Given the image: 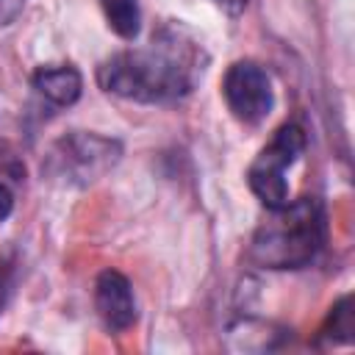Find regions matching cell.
Masks as SVG:
<instances>
[{
	"label": "cell",
	"mask_w": 355,
	"mask_h": 355,
	"mask_svg": "<svg viewBox=\"0 0 355 355\" xmlns=\"http://www.w3.org/2000/svg\"><path fill=\"white\" fill-rule=\"evenodd\" d=\"M208 53L180 22L161 25L147 44L108 55L97 67V86L130 103H178L202 80Z\"/></svg>",
	"instance_id": "6da1fadb"
},
{
	"label": "cell",
	"mask_w": 355,
	"mask_h": 355,
	"mask_svg": "<svg viewBox=\"0 0 355 355\" xmlns=\"http://www.w3.org/2000/svg\"><path fill=\"white\" fill-rule=\"evenodd\" d=\"M266 211L269 216L252 233L250 261L275 272L311 266L327 244L324 205L316 197H300Z\"/></svg>",
	"instance_id": "7a4b0ae2"
},
{
	"label": "cell",
	"mask_w": 355,
	"mask_h": 355,
	"mask_svg": "<svg viewBox=\"0 0 355 355\" xmlns=\"http://www.w3.org/2000/svg\"><path fill=\"white\" fill-rule=\"evenodd\" d=\"M122 158V141L94 130H69L58 136L42 161L47 180L61 186H92L105 178Z\"/></svg>",
	"instance_id": "3957f363"
},
{
	"label": "cell",
	"mask_w": 355,
	"mask_h": 355,
	"mask_svg": "<svg viewBox=\"0 0 355 355\" xmlns=\"http://www.w3.org/2000/svg\"><path fill=\"white\" fill-rule=\"evenodd\" d=\"M302 150H305L302 128L294 122H286L272 133V139L261 147L255 161L247 166V186L266 208H277L288 202L286 172L300 161Z\"/></svg>",
	"instance_id": "277c9868"
},
{
	"label": "cell",
	"mask_w": 355,
	"mask_h": 355,
	"mask_svg": "<svg viewBox=\"0 0 355 355\" xmlns=\"http://www.w3.org/2000/svg\"><path fill=\"white\" fill-rule=\"evenodd\" d=\"M222 97L233 119L241 125H261L275 108V89L269 72L250 58L233 61L222 78Z\"/></svg>",
	"instance_id": "5b68a950"
},
{
	"label": "cell",
	"mask_w": 355,
	"mask_h": 355,
	"mask_svg": "<svg viewBox=\"0 0 355 355\" xmlns=\"http://www.w3.org/2000/svg\"><path fill=\"white\" fill-rule=\"evenodd\" d=\"M94 311L105 330L125 333L139 319V305L130 280L116 269H103L94 280Z\"/></svg>",
	"instance_id": "8992f818"
},
{
	"label": "cell",
	"mask_w": 355,
	"mask_h": 355,
	"mask_svg": "<svg viewBox=\"0 0 355 355\" xmlns=\"http://www.w3.org/2000/svg\"><path fill=\"white\" fill-rule=\"evenodd\" d=\"M36 94L55 108L75 105L83 92V78L72 64H44L31 78Z\"/></svg>",
	"instance_id": "52a82bcc"
},
{
	"label": "cell",
	"mask_w": 355,
	"mask_h": 355,
	"mask_svg": "<svg viewBox=\"0 0 355 355\" xmlns=\"http://www.w3.org/2000/svg\"><path fill=\"white\" fill-rule=\"evenodd\" d=\"M108 28L119 39H136L141 31V11L139 0H100Z\"/></svg>",
	"instance_id": "ba28073f"
},
{
	"label": "cell",
	"mask_w": 355,
	"mask_h": 355,
	"mask_svg": "<svg viewBox=\"0 0 355 355\" xmlns=\"http://www.w3.org/2000/svg\"><path fill=\"white\" fill-rule=\"evenodd\" d=\"M327 341L333 344H349L352 341V333H355V322H352V297L344 294L327 313L322 330H319Z\"/></svg>",
	"instance_id": "9c48e42d"
},
{
	"label": "cell",
	"mask_w": 355,
	"mask_h": 355,
	"mask_svg": "<svg viewBox=\"0 0 355 355\" xmlns=\"http://www.w3.org/2000/svg\"><path fill=\"white\" fill-rule=\"evenodd\" d=\"M22 6H25V0H0V28L11 25L19 17Z\"/></svg>",
	"instance_id": "30bf717a"
},
{
	"label": "cell",
	"mask_w": 355,
	"mask_h": 355,
	"mask_svg": "<svg viewBox=\"0 0 355 355\" xmlns=\"http://www.w3.org/2000/svg\"><path fill=\"white\" fill-rule=\"evenodd\" d=\"M11 286H14V275H11V266L8 263H0V313L11 297Z\"/></svg>",
	"instance_id": "8fae6325"
},
{
	"label": "cell",
	"mask_w": 355,
	"mask_h": 355,
	"mask_svg": "<svg viewBox=\"0 0 355 355\" xmlns=\"http://www.w3.org/2000/svg\"><path fill=\"white\" fill-rule=\"evenodd\" d=\"M11 211H14V194L6 183H0V222H6L11 216Z\"/></svg>",
	"instance_id": "7c38bea8"
},
{
	"label": "cell",
	"mask_w": 355,
	"mask_h": 355,
	"mask_svg": "<svg viewBox=\"0 0 355 355\" xmlns=\"http://www.w3.org/2000/svg\"><path fill=\"white\" fill-rule=\"evenodd\" d=\"M216 8H222L227 17H239L247 8V0H211Z\"/></svg>",
	"instance_id": "4fadbf2b"
}]
</instances>
